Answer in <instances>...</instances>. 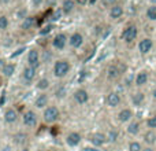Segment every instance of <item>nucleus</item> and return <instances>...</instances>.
Returning a JSON list of instances; mask_svg holds the SVG:
<instances>
[{"instance_id": "393cba45", "label": "nucleus", "mask_w": 156, "mask_h": 151, "mask_svg": "<svg viewBox=\"0 0 156 151\" xmlns=\"http://www.w3.org/2000/svg\"><path fill=\"white\" fill-rule=\"evenodd\" d=\"M147 18L151 19V21H156V4L148 7V10H147Z\"/></svg>"}, {"instance_id": "4c0bfd02", "label": "nucleus", "mask_w": 156, "mask_h": 151, "mask_svg": "<svg viewBox=\"0 0 156 151\" xmlns=\"http://www.w3.org/2000/svg\"><path fill=\"white\" fill-rule=\"evenodd\" d=\"M2 151H12V149H11L10 146H4V147L2 149Z\"/></svg>"}, {"instance_id": "72a5a7b5", "label": "nucleus", "mask_w": 156, "mask_h": 151, "mask_svg": "<svg viewBox=\"0 0 156 151\" xmlns=\"http://www.w3.org/2000/svg\"><path fill=\"white\" fill-rule=\"evenodd\" d=\"M115 139H116V132H111V133H110V136H108V140L115 142Z\"/></svg>"}, {"instance_id": "7c9ffc66", "label": "nucleus", "mask_w": 156, "mask_h": 151, "mask_svg": "<svg viewBox=\"0 0 156 151\" xmlns=\"http://www.w3.org/2000/svg\"><path fill=\"white\" fill-rule=\"evenodd\" d=\"M147 125H148L149 128H152V129H155V128H156V116L149 117L148 121H147Z\"/></svg>"}, {"instance_id": "cd10ccee", "label": "nucleus", "mask_w": 156, "mask_h": 151, "mask_svg": "<svg viewBox=\"0 0 156 151\" xmlns=\"http://www.w3.org/2000/svg\"><path fill=\"white\" fill-rule=\"evenodd\" d=\"M33 24H34V19L33 18H25V21H23V24H22V29H29V28H32L33 26Z\"/></svg>"}, {"instance_id": "37998d69", "label": "nucleus", "mask_w": 156, "mask_h": 151, "mask_svg": "<svg viewBox=\"0 0 156 151\" xmlns=\"http://www.w3.org/2000/svg\"><path fill=\"white\" fill-rule=\"evenodd\" d=\"M3 2H4V3H5V2H8V0H3Z\"/></svg>"}, {"instance_id": "4be33fe9", "label": "nucleus", "mask_w": 156, "mask_h": 151, "mask_svg": "<svg viewBox=\"0 0 156 151\" xmlns=\"http://www.w3.org/2000/svg\"><path fill=\"white\" fill-rule=\"evenodd\" d=\"M74 10V0H65L62 6V13L70 14Z\"/></svg>"}, {"instance_id": "0eeeda50", "label": "nucleus", "mask_w": 156, "mask_h": 151, "mask_svg": "<svg viewBox=\"0 0 156 151\" xmlns=\"http://www.w3.org/2000/svg\"><path fill=\"white\" fill-rule=\"evenodd\" d=\"M152 47H154V41L151 40V39H143V40L138 43V51L141 52V54H148L149 51L152 50Z\"/></svg>"}, {"instance_id": "423d86ee", "label": "nucleus", "mask_w": 156, "mask_h": 151, "mask_svg": "<svg viewBox=\"0 0 156 151\" xmlns=\"http://www.w3.org/2000/svg\"><path fill=\"white\" fill-rule=\"evenodd\" d=\"M66 43H67V37H66V35H63V33L56 35L54 37V40H52V46L56 50H63L66 47Z\"/></svg>"}, {"instance_id": "79ce46f5", "label": "nucleus", "mask_w": 156, "mask_h": 151, "mask_svg": "<svg viewBox=\"0 0 156 151\" xmlns=\"http://www.w3.org/2000/svg\"><path fill=\"white\" fill-rule=\"evenodd\" d=\"M21 151H29V150H27V149H22Z\"/></svg>"}, {"instance_id": "bb28decb", "label": "nucleus", "mask_w": 156, "mask_h": 151, "mask_svg": "<svg viewBox=\"0 0 156 151\" xmlns=\"http://www.w3.org/2000/svg\"><path fill=\"white\" fill-rule=\"evenodd\" d=\"M37 88L41 89V91H45V89L49 88V80L48 78H41L37 83Z\"/></svg>"}, {"instance_id": "f03ea898", "label": "nucleus", "mask_w": 156, "mask_h": 151, "mask_svg": "<svg viewBox=\"0 0 156 151\" xmlns=\"http://www.w3.org/2000/svg\"><path fill=\"white\" fill-rule=\"evenodd\" d=\"M60 113H59V109L56 107V106H49V107L45 109V111H44L43 114V118L45 122H48V124H52V122H55L58 118H59Z\"/></svg>"}, {"instance_id": "58836bf2", "label": "nucleus", "mask_w": 156, "mask_h": 151, "mask_svg": "<svg viewBox=\"0 0 156 151\" xmlns=\"http://www.w3.org/2000/svg\"><path fill=\"white\" fill-rule=\"evenodd\" d=\"M143 151H154L152 147H147V149H143Z\"/></svg>"}, {"instance_id": "1a4fd4ad", "label": "nucleus", "mask_w": 156, "mask_h": 151, "mask_svg": "<svg viewBox=\"0 0 156 151\" xmlns=\"http://www.w3.org/2000/svg\"><path fill=\"white\" fill-rule=\"evenodd\" d=\"M74 99L78 105H85L86 102L89 100V94L85 91V89H78L74 94Z\"/></svg>"}, {"instance_id": "2f4dec72", "label": "nucleus", "mask_w": 156, "mask_h": 151, "mask_svg": "<svg viewBox=\"0 0 156 151\" xmlns=\"http://www.w3.org/2000/svg\"><path fill=\"white\" fill-rule=\"evenodd\" d=\"M116 0H103V4L104 6H115Z\"/></svg>"}, {"instance_id": "4468645a", "label": "nucleus", "mask_w": 156, "mask_h": 151, "mask_svg": "<svg viewBox=\"0 0 156 151\" xmlns=\"http://www.w3.org/2000/svg\"><path fill=\"white\" fill-rule=\"evenodd\" d=\"M133 117V111L130 109H123L118 113V121L119 122H129Z\"/></svg>"}, {"instance_id": "a211bd4d", "label": "nucleus", "mask_w": 156, "mask_h": 151, "mask_svg": "<svg viewBox=\"0 0 156 151\" xmlns=\"http://www.w3.org/2000/svg\"><path fill=\"white\" fill-rule=\"evenodd\" d=\"M34 106H36L37 109H44V107H47V106H48V96H47L45 94H41L40 96L36 99Z\"/></svg>"}, {"instance_id": "a19ab883", "label": "nucleus", "mask_w": 156, "mask_h": 151, "mask_svg": "<svg viewBox=\"0 0 156 151\" xmlns=\"http://www.w3.org/2000/svg\"><path fill=\"white\" fill-rule=\"evenodd\" d=\"M97 2V0H90V2H89V3H90V4H94V3H96Z\"/></svg>"}, {"instance_id": "39448f33", "label": "nucleus", "mask_w": 156, "mask_h": 151, "mask_svg": "<svg viewBox=\"0 0 156 151\" xmlns=\"http://www.w3.org/2000/svg\"><path fill=\"white\" fill-rule=\"evenodd\" d=\"M23 124L29 128H34L37 125V116H36L34 111H26L23 114Z\"/></svg>"}, {"instance_id": "7ed1b4c3", "label": "nucleus", "mask_w": 156, "mask_h": 151, "mask_svg": "<svg viewBox=\"0 0 156 151\" xmlns=\"http://www.w3.org/2000/svg\"><path fill=\"white\" fill-rule=\"evenodd\" d=\"M137 26H134V25H130V26H127L126 29L122 32V39H123V41H126V43H132L133 40H136V37H137Z\"/></svg>"}, {"instance_id": "f3484780", "label": "nucleus", "mask_w": 156, "mask_h": 151, "mask_svg": "<svg viewBox=\"0 0 156 151\" xmlns=\"http://www.w3.org/2000/svg\"><path fill=\"white\" fill-rule=\"evenodd\" d=\"M136 85L137 87H143L147 84V81H148V73L147 72H140V73H137V76H136Z\"/></svg>"}, {"instance_id": "f8f14e48", "label": "nucleus", "mask_w": 156, "mask_h": 151, "mask_svg": "<svg viewBox=\"0 0 156 151\" xmlns=\"http://www.w3.org/2000/svg\"><path fill=\"white\" fill-rule=\"evenodd\" d=\"M107 105L110 107H116V106L121 103V96H119L116 92H111V94L107 95Z\"/></svg>"}, {"instance_id": "a878e982", "label": "nucleus", "mask_w": 156, "mask_h": 151, "mask_svg": "<svg viewBox=\"0 0 156 151\" xmlns=\"http://www.w3.org/2000/svg\"><path fill=\"white\" fill-rule=\"evenodd\" d=\"M26 139H27V136H26V133H16L15 136H14V142H15L16 144H23V143H26Z\"/></svg>"}, {"instance_id": "ea45409f", "label": "nucleus", "mask_w": 156, "mask_h": 151, "mask_svg": "<svg viewBox=\"0 0 156 151\" xmlns=\"http://www.w3.org/2000/svg\"><path fill=\"white\" fill-rule=\"evenodd\" d=\"M152 96H154V99L156 100V88L154 89V91H152Z\"/></svg>"}, {"instance_id": "c9c22d12", "label": "nucleus", "mask_w": 156, "mask_h": 151, "mask_svg": "<svg viewBox=\"0 0 156 151\" xmlns=\"http://www.w3.org/2000/svg\"><path fill=\"white\" fill-rule=\"evenodd\" d=\"M65 89H60V91H58V94H56V96L58 98H63V96H65Z\"/></svg>"}, {"instance_id": "20e7f679", "label": "nucleus", "mask_w": 156, "mask_h": 151, "mask_svg": "<svg viewBox=\"0 0 156 151\" xmlns=\"http://www.w3.org/2000/svg\"><path fill=\"white\" fill-rule=\"evenodd\" d=\"M27 65L33 69H37L40 66V54H38L37 50L32 48L27 54Z\"/></svg>"}, {"instance_id": "473e14b6", "label": "nucleus", "mask_w": 156, "mask_h": 151, "mask_svg": "<svg viewBox=\"0 0 156 151\" xmlns=\"http://www.w3.org/2000/svg\"><path fill=\"white\" fill-rule=\"evenodd\" d=\"M25 14H26V11H25V10H22V11H18V18H21V19H25V18H27V17H25Z\"/></svg>"}, {"instance_id": "dca6fc26", "label": "nucleus", "mask_w": 156, "mask_h": 151, "mask_svg": "<svg viewBox=\"0 0 156 151\" xmlns=\"http://www.w3.org/2000/svg\"><path fill=\"white\" fill-rule=\"evenodd\" d=\"M119 76H121V69H119L118 66L111 65L110 68L107 69V77L110 78V80H115V78H118Z\"/></svg>"}, {"instance_id": "e433bc0d", "label": "nucleus", "mask_w": 156, "mask_h": 151, "mask_svg": "<svg viewBox=\"0 0 156 151\" xmlns=\"http://www.w3.org/2000/svg\"><path fill=\"white\" fill-rule=\"evenodd\" d=\"M76 2L78 3V4L83 6V4H86V3H88V2H89V0H76Z\"/></svg>"}, {"instance_id": "6ab92c4d", "label": "nucleus", "mask_w": 156, "mask_h": 151, "mask_svg": "<svg viewBox=\"0 0 156 151\" xmlns=\"http://www.w3.org/2000/svg\"><path fill=\"white\" fill-rule=\"evenodd\" d=\"M34 77H36V69L27 66V68L23 70V78H25V81L30 83V81L34 80Z\"/></svg>"}, {"instance_id": "5701e85b", "label": "nucleus", "mask_w": 156, "mask_h": 151, "mask_svg": "<svg viewBox=\"0 0 156 151\" xmlns=\"http://www.w3.org/2000/svg\"><path fill=\"white\" fill-rule=\"evenodd\" d=\"M140 132V124H138L137 121H134V122H130L129 124V127H127V133L129 135H137V133Z\"/></svg>"}, {"instance_id": "c756f323", "label": "nucleus", "mask_w": 156, "mask_h": 151, "mask_svg": "<svg viewBox=\"0 0 156 151\" xmlns=\"http://www.w3.org/2000/svg\"><path fill=\"white\" fill-rule=\"evenodd\" d=\"M8 26V18L4 15L0 17V30H4Z\"/></svg>"}, {"instance_id": "9b49d317", "label": "nucleus", "mask_w": 156, "mask_h": 151, "mask_svg": "<svg viewBox=\"0 0 156 151\" xmlns=\"http://www.w3.org/2000/svg\"><path fill=\"white\" fill-rule=\"evenodd\" d=\"M66 142H67L69 146L76 147V146H78V144H80V142H81V135H80L78 132H71V133H69L67 138H66Z\"/></svg>"}, {"instance_id": "6e6552de", "label": "nucleus", "mask_w": 156, "mask_h": 151, "mask_svg": "<svg viewBox=\"0 0 156 151\" xmlns=\"http://www.w3.org/2000/svg\"><path fill=\"white\" fill-rule=\"evenodd\" d=\"M69 43H70V46L73 47V48H80L81 46L83 44V37L81 33H73V35L70 36V39H69Z\"/></svg>"}, {"instance_id": "f257e3e1", "label": "nucleus", "mask_w": 156, "mask_h": 151, "mask_svg": "<svg viewBox=\"0 0 156 151\" xmlns=\"http://www.w3.org/2000/svg\"><path fill=\"white\" fill-rule=\"evenodd\" d=\"M70 72V63L66 59H59L55 62L54 65V74L58 78H63L65 76H67V73Z\"/></svg>"}, {"instance_id": "b1692460", "label": "nucleus", "mask_w": 156, "mask_h": 151, "mask_svg": "<svg viewBox=\"0 0 156 151\" xmlns=\"http://www.w3.org/2000/svg\"><path fill=\"white\" fill-rule=\"evenodd\" d=\"M144 140L148 144H155L156 143V132L154 131H148V132L144 135Z\"/></svg>"}, {"instance_id": "9d476101", "label": "nucleus", "mask_w": 156, "mask_h": 151, "mask_svg": "<svg viewBox=\"0 0 156 151\" xmlns=\"http://www.w3.org/2000/svg\"><path fill=\"white\" fill-rule=\"evenodd\" d=\"M108 140V136H105L104 133H100V132H97V133H93V135L90 136V142L94 144V146H103V144L105 143V142Z\"/></svg>"}, {"instance_id": "aec40b11", "label": "nucleus", "mask_w": 156, "mask_h": 151, "mask_svg": "<svg viewBox=\"0 0 156 151\" xmlns=\"http://www.w3.org/2000/svg\"><path fill=\"white\" fill-rule=\"evenodd\" d=\"M2 73L5 76V77H11L14 73H15V65L14 63H5L4 65V68L2 69Z\"/></svg>"}, {"instance_id": "2eb2a0df", "label": "nucleus", "mask_w": 156, "mask_h": 151, "mask_svg": "<svg viewBox=\"0 0 156 151\" xmlns=\"http://www.w3.org/2000/svg\"><path fill=\"white\" fill-rule=\"evenodd\" d=\"M122 15H123V7H122V6L115 4V6H112V7H111L110 17L112 19H118V18H121Z\"/></svg>"}, {"instance_id": "ddd939ff", "label": "nucleus", "mask_w": 156, "mask_h": 151, "mask_svg": "<svg viewBox=\"0 0 156 151\" xmlns=\"http://www.w3.org/2000/svg\"><path fill=\"white\" fill-rule=\"evenodd\" d=\"M16 120H18V113L14 109H7L4 111V121L7 124H14Z\"/></svg>"}, {"instance_id": "c85d7f7f", "label": "nucleus", "mask_w": 156, "mask_h": 151, "mask_svg": "<svg viewBox=\"0 0 156 151\" xmlns=\"http://www.w3.org/2000/svg\"><path fill=\"white\" fill-rule=\"evenodd\" d=\"M129 151H143V147L138 142H132L129 144Z\"/></svg>"}, {"instance_id": "c03bdc74", "label": "nucleus", "mask_w": 156, "mask_h": 151, "mask_svg": "<svg viewBox=\"0 0 156 151\" xmlns=\"http://www.w3.org/2000/svg\"><path fill=\"white\" fill-rule=\"evenodd\" d=\"M152 2H155V3H156V0H152Z\"/></svg>"}, {"instance_id": "412c9836", "label": "nucleus", "mask_w": 156, "mask_h": 151, "mask_svg": "<svg viewBox=\"0 0 156 151\" xmlns=\"http://www.w3.org/2000/svg\"><path fill=\"white\" fill-rule=\"evenodd\" d=\"M144 99H145V95L143 92H136V94L132 95V102L134 106H140L144 102Z\"/></svg>"}, {"instance_id": "f704fd0d", "label": "nucleus", "mask_w": 156, "mask_h": 151, "mask_svg": "<svg viewBox=\"0 0 156 151\" xmlns=\"http://www.w3.org/2000/svg\"><path fill=\"white\" fill-rule=\"evenodd\" d=\"M43 2H44V0H32V3H33V6H34V7L41 6V4H43Z\"/></svg>"}]
</instances>
